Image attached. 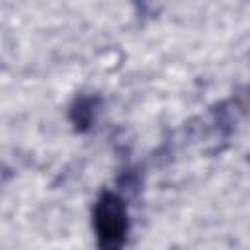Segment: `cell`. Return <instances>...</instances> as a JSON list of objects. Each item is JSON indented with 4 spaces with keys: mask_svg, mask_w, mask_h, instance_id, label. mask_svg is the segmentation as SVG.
<instances>
[{
    "mask_svg": "<svg viewBox=\"0 0 250 250\" xmlns=\"http://www.w3.org/2000/svg\"><path fill=\"white\" fill-rule=\"evenodd\" d=\"M92 225L98 250H125L131 221L125 199L111 189H104L92 207Z\"/></svg>",
    "mask_w": 250,
    "mask_h": 250,
    "instance_id": "1",
    "label": "cell"
},
{
    "mask_svg": "<svg viewBox=\"0 0 250 250\" xmlns=\"http://www.w3.org/2000/svg\"><path fill=\"white\" fill-rule=\"evenodd\" d=\"M100 104H102L100 96H92V94H80L74 98V102L68 107V119L78 133H86L92 129L96 115L100 111Z\"/></svg>",
    "mask_w": 250,
    "mask_h": 250,
    "instance_id": "2",
    "label": "cell"
}]
</instances>
